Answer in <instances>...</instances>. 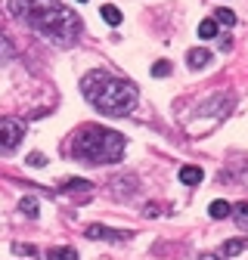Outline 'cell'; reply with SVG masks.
Listing matches in <instances>:
<instances>
[{"mask_svg":"<svg viewBox=\"0 0 248 260\" xmlns=\"http://www.w3.org/2000/svg\"><path fill=\"white\" fill-rule=\"evenodd\" d=\"M87 239H106V242H124V239H131V233H121V230H109V226H103V223H93V226H87Z\"/></svg>","mask_w":248,"mask_h":260,"instance_id":"cell-5","label":"cell"},{"mask_svg":"<svg viewBox=\"0 0 248 260\" xmlns=\"http://www.w3.org/2000/svg\"><path fill=\"white\" fill-rule=\"evenodd\" d=\"M202 168H193V165H186V168H180V183H186V186H196V183H202Z\"/></svg>","mask_w":248,"mask_h":260,"instance_id":"cell-7","label":"cell"},{"mask_svg":"<svg viewBox=\"0 0 248 260\" xmlns=\"http://www.w3.org/2000/svg\"><path fill=\"white\" fill-rule=\"evenodd\" d=\"M72 155L78 161H87V165H115L124 158V137L109 127L87 124L72 140Z\"/></svg>","mask_w":248,"mask_h":260,"instance_id":"cell-3","label":"cell"},{"mask_svg":"<svg viewBox=\"0 0 248 260\" xmlns=\"http://www.w3.org/2000/svg\"><path fill=\"white\" fill-rule=\"evenodd\" d=\"M13 254H19V257H35V248L22 245V242H13Z\"/></svg>","mask_w":248,"mask_h":260,"instance_id":"cell-18","label":"cell"},{"mask_svg":"<svg viewBox=\"0 0 248 260\" xmlns=\"http://www.w3.org/2000/svg\"><path fill=\"white\" fill-rule=\"evenodd\" d=\"M10 13L13 19L25 22L41 38L59 47H69L81 35V16H75L69 7H62L59 0H10Z\"/></svg>","mask_w":248,"mask_h":260,"instance_id":"cell-1","label":"cell"},{"mask_svg":"<svg viewBox=\"0 0 248 260\" xmlns=\"http://www.w3.org/2000/svg\"><path fill=\"white\" fill-rule=\"evenodd\" d=\"M152 75H155V78H168V75H171V62H165V59H159V62H155V65H152Z\"/></svg>","mask_w":248,"mask_h":260,"instance_id":"cell-17","label":"cell"},{"mask_svg":"<svg viewBox=\"0 0 248 260\" xmlns=\"http://www.w3.org/2000/svg\"><path fill=\"white\" fill-rule=\"evenodd\" d=\"M208 214H211L214 220H224V217H230V214H233V205H227V202L217 199V202H211V205H208Z\"/></svg>","mask_w":248,"mask_h":260,"instance_id":"cell-8","label":"cell"},{"mask_svg":"<svg viewBox=\"0 0 248 260\" xmlns=\"http://www.w3.org/2000/svg\"><path fill=\"white\" fill-rule=\"evenodd\" d=\"M233 214H236V223L242 226V230H248V202H239L233 208Z\"/></svg>","mask_w":248,"mask_h":260,"instance_id":"cell-14","label":"cell"},{"mask_svg":"<svg viewBox=\"0 0 248 260\" xmlns=\"http://www.w3.org/2000/svg\"><path fill=\"white\" fill-rule=\"evenodd\" d=\"M199 260H221L217 254H199Z\"/></svg>","mask_w":248,"mask_h":260,"instance_id":"cell-21","label":"cell"},{"mask_svg":"<svg viewBox=\"0 0 248 260\" xmlns=\"http://www.w3.org/2000/svg\"><path fill=\"white\" fill-rule=\"evenodd\" d=\"M217 22H221V25H227V28H233L236 25V13L233 10H217V16H214Z\"/></svg>","mask_w":248,"mask_h":260,"instance_id":"cell-16","label":"cell"},{"mask_svg":"<svg viewBox=\"0 0 248 260\" xmlns=\"http://www.w3.org/2000/svg\"><path fill=\"white\" fill-rule=\"evenodd\" d=\"M186 62H190V69H202V65L211 62V53L205 47H193L190 53H186Z\"/></svg>","mask_w":248,"mask_h":260,"instance_id":"cell-6","label":"cell"},{"mask_svg":"<svg viewBox=\"0 0 248 260\" xmlns=\"http://www.w3.org/2000/svg\"><path fill=\"white\" fill-rule=\"evenodd\" d=\"M81 93H84V100L103 112V115H128L137 103V87L131 81H124V78H115L109 72H90L84 75L81 81Z\"/></svg>","mask_w":248,"mask_h":260,"instance_id":"cell-2","label":"cell"},{"mask_svg":"<svg viewBox=\"0 0 248 260\" xmlns=\"http://www.w3.org/2000/svg\"><path fill=\"white\" fill-rule=\"evenodd\" d=\"M19 211L28 214V217H38V199H35V195H25V199L19 202Z\"/></svg>","mask_w":248,"mask_h":260,"instance_id":"cell-11","label":"cell"},{"mask_svg":"<svg viewBox=\"0 0 248 260\" xmlns=\"http://www.w3.org/2000/svg\"><path fill=\"white\" fill-rule=\"evenodd\" d=\"M28 165H31V168H41V165H47V158H44L41 152H31V155H28Z\"/></svg>","mask_w":248,"mask_h":260,"instance_id":"cell-20","label":"cell"},{"mask_svg":"<svg viewBox=\"0 0 248 260\" xmlns=\"http://www.w3.org/2000/svg\"><path fill=\"white\" fill-rule=\"evenodd\" d=\"M103 19H106L109 25H121V19H124V16H121V10H118V7L106 4V7H103Z\"/></svg>","mask_w":248,"mask_h":260,"instance_id":"cell-12","label":"cell"},{"mask_svg":"<svg viewBox=\"0 0 248 260\" xmlns=\"http://www.w3.org/2000/svg\"><path fill=\"white\" fill-rule=\"evenodd\" d=\"M87 189H93V183H87V180H69V183H62V192H87Z\"/></svg>","mask_w":248,"mask_h":260,"instance_id":"cell-13","label":"cell"},{"mask_svg":"<svg viewBox=\"0 0 248 260\" xmlns=\"http://www.w3.org/2000/svg\"><path fill=\"white\" fill-rule=\"evenodd\" d=\"M78 4H87V0H78Z\"/></svg>","mask_w":248,"mask_h":260,"instance_id":"cell-22","label":"cell"},{"mask_svg":"<svg viewBox=\"0 0 248 260\" xmlns=\"http://www.w3.org/2000/svg\"><path fill=\"white\" fill-rule=\"evenodd\" d=\"M25 137V124L16 118H0V155H13Z\"/></svg>","mask_w":248,"mask_h":260,"instance_id":"cell-4","label":"cell"},{"mask_svg":"<svg viewBox=\"0 0 248 260\" xmlns=\"http://www.w3.org/2000/svg\"><path fill=\"white\" fill-rule=\"evenodd\" d=\"M245 248H248L245 239H230V242H224V257H236V254H242Z\"/></svg>","mask_w":248,"mask_h":260,"instance_id":"cell-9","label":"cell"},{"mask_svg":"<svg viewBox=\"0 0 248 260\" xmlns=\"http://www.w3.org/2000/svg\"><path fill=\"white\" fill-rule=\"evenodd\" d=\"M217 35V22L214 19H205L202 25H199V38H205V41H211Z\"/></svg>","mask_w":248,"mask_h":260,"instance_id":"cell-15","label":"cell"},{"mask_svg":"<svg viewBox=\"0 0 248 260\" xmlns=\"http://www.w3.org/2000/svg\"><path fill=\"white\" fill-rule=\"evenodd\" d=\"M13 53H16V50L10 47V38H7V35H0V59H10Z\"/></svg>","mask_w":248,"mask_h":260,"instance_id":"cell-19","label":"cell"},{"mask_svg":"<svg viewBox=\"0 0 248 260\" xmlns=\"http://www.w3.org/2000/svg\"><path fill=\"white\" fill-rule=\"evenodd\" d=\"M47 260H78V251L75 248H50Z\"/></svg>","mask_w":248,"mask_h":260,"instance_id":"cell-10","label":"cell"}]
</instances>
